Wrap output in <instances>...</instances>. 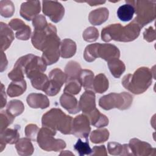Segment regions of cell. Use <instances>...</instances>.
Here are the masks:
<instances>
[{
	"instance_id": "1",
	"label": "cell",
	"mask_w": 156,
	"mask_h": 156,
	"mask_svg": "<svg viewBox=\"0 0 156 156\" xmlns=\"http://www.w3.org/2000/svg\"><path fill=\"white\" fill-rule=\"evenodd\" d=\"M152 78L151 70L146 67H141L133 74L126 75L122 80V84L131 93L138 94L146 91L152 83Z\"/></svg>"
},
{
	"instance_id": "2",
	"label": "cell",
	"mask_w": 156,
	"mask_h": 156,
	"mask_svg": "<svg viewBox=\"0 0 156 156\" xmlns=\"http://www.w3.org/2000/svg\"><path fill=\"white\" fill-rule=\"evenodd\" d=\"M73 118L59 108H52L43 115L42 126L55 132L59 130L63 134H71Z\"/></svg>"
},
{
	"instance_id": "3",
	"label": "cell",
	"mask_w": 156,
	"mask_h": 156,
	"mask_svg": "<svg viewBox=\"0 0 156 156\" xmlns=\"http://www.w3.org/2000/svg\"><path fill=\"white\" fill-rule=\"evenodd\" d=\"M132 5L136 16L133 20L142 28L155 18V1H126Z\"/></svg>"
},
{
	"instance_id": "4",
	"label": "cell",
	"mask_w": 156,
	"mask_h": 156,
	"mask_svg": "<svg viewBox=\"0 0 156 156\" xmlns=\"http://www.w3.org/2000/svg\"><path fill=\"white\" fill-rule=\"evenodd\" d=\"M132 100L133 97L128 93H112L101 97L99 100V105L105 110L114 108L126 110L130 107Z\"/></svg>"
},
{
	"instance_id": "5",
	"label": "cell",
	"mask_w": 156,
	"mask_h": 156,
	"mask_svg": "<svg viewBox=\"0 0 156 156\" xmlns=\"http://www.w3.org/2000/svg\"><path fill=\"white\" fill-rule=\"evenodd\" d=\"M56 132L42 127L37 135V142L39 146L46 151L57 152L66 147L65 142L61 139H55L53 136Z\"/></svg>"
},
{
	"instance_id": "6",
	"label": "cell",
	"mask_w": 156,
	"mask_h": 156,
	"mask_svg": "<svg viewBox=\"0 0 156 156\" xmlns=\"http://www.w3.org/2000/svg\"><path fill=\"white\" fill-rule=\"evenodd\" d=\"M60 38L55 34L51 36L42 47L41 58L47 65H52L58 61L60 55Z\"/></svg>"
},
{
	"instance_id": "7",
	"label": "cell",
	"mask_w": 156,
	"mask_h": 156,
	"mask_svg": "<svg viewBox=\"0 0 156 156\" xmlns=\"http://www.w3.org/2000/svg\"><path fill=\"white\" fill-rule=\"evenodd\" d=\"M49 78V81L43 91L49 96H55L66 82V75L61 69L55 68L50 72Z\"/></svg>"
},
{
	"instance_id": "8",
	"label": "cell",
	"mask_w": 156,
	"mask_h": 156,
	"mask_svg": "<svg viewBox=\"0 0 156 156\" xmlns=\"http://www.w3.org/2000/svg\"><path fill=\"white\" fill-rule=\"evenodd\" d=\"M54 34H57V29L51 23L44 28L34 29L32 36V43L36 49L41 51L45 42Z\"/></svg>"
},
{
	"instance_id": "9",
	"label": "cell",
	"mask_w": 156,
	"mask_h": 156,
	"mask_svg": "<svg viewBox=\"0 0 156 156\" xmlns=\"http://www.w3.org/2000/svg\"><path fill=\"white\" fill-rule=\"evenodd\" d=\"M90 123L88 116L85 114L77 116L73 120L71 134L76 137L88 138L91 130Z\"/></svg>"
},
{
	"instance_id": "10",
	"label": "cell",
	"mask_w": 156,
	"mask_h": 156,
	"mask_svg": "<svg viewBox=\"0 0 156 156\" xmlns=\"http://www.w3.org/2000/svg\"><path fill=\"white\" fill-rule=\"evenodd\" d=\"M43 3V12L54 23L59 22L63 18L65 9L58 1H44Z\"/></svg>"
},
{
	"instance_id": "11",
	"label": "cell",
	"mask_w": 156,
	"mask_h": 156,
	"mask_svg": "<svg viewBox=\"0 0 156 156\" xmlns=\"http://www.w3.org/2000/svg\"><path fill=\"white\" fill-rule=\"evenodd\" d=\"M120 52L113 44L107 43H95V57H101L108 62L114 58H119Z\"/></svg>"
},
{
	"instance_id": "12",
	"label": "cell",
	"mask_w": 156,
	"mask_h": 156,
	"mask_svg": "<svg viewBox=\"0 0 156 156\" xmlns=\"http://www.w3.org/2000/svg\"><path fill=\"white\" fill-rule=\"evenodd\" d=\"M40 2L39 1H30L23 2L21 5L20 15L27 21L33 20L40 12Z\"/></svg>"
},
{
	"instance_id": "13",
	"label": "cell",
	"mask_w": 156,
	"mask_h": 156,
	"mask_svg": "<svg viewBox=\"0 0 156 156\" xmlns=\"http://www.w3.org/2000/svg\"><path fill=\"white\" fill-rule=\"evenodd\" d=\"M129 146L132 155H150L155 151V149L152 148L149 143L136 138L130 140Z\"/></svg>"
},
{
	"instance_id": "14",
	"label": "cell",
	"mask_w": 156,
	"mask_h": 156,
	"mask_svg": "<svg viewBox=\"0 0 156 156\" xmlns=\"http://www.w3.org/2000/svg\"><path fill=\"white\" fill-rule=\"evenodd\" d=\"M123 26L121 24H112L104 27L101 32V38L104 41L108 42L112 40L120 41Z\"/></svg>"
},
{
	"instance_id": "15",
	"label": "cell",
	"mask_w": 156,
	"mask_h": 156,
	"mask_svg": "<svg viewBox=\"0 0 156 156\" xmlns=\"http://www.w3.org/2000/svg\"><path fill=\"white\" fill-rule=\"evenodd\" d=\"M9 24L13 30H16L15 36L18 39L27 40L29 38L31 34L30 27L22 20L18 18L13 19L9 22Z\"/></svg>"
},
{
	"instance_id": "16",
	"label": "cell",
	"mask_w": 156,
	"mask_h": 156,
	"mask_svg": "<svg viewBox=\"0 0 156 156\" xmlns=\"http://www.w3.org/2000/svg\"><path fill=\"white\" fill-rule=\"evenodd\" d=\"M79 107L83 114L87 115L96 108L95 94L91 90H87L80 98Z\"/></svg>"
},
{
	"instance_id": "17",
	"label": "cell",
	"mask_w": 156,
	"mask_h": 156,
	"mask_svg": "<svg viewBox=\"0 0 156 156\" xmlns=\"http://www.w3.org/2000/svg\"><path fill=\"white\" fill-rule=\"evenodd\" d=\"M140 26L133 20L127 26L123 27L120 41L128 42L136 39L140 35Z\"/></svg>"
},
{
	"instance_id": "18",
	"label": "cell",
	"mask_w": 156,
	"mask_h": 156,
	"mask_svg": "<svg viewBox=\"0 0 156 156\" xmlns=\"http://www.w3.org/2000/svg\"><path fill=\"white\" fill-rule=\"evenodd\" d=\"M60 102L69 113L76 114L80 110L77 99L72 94L64 93L60 98Z\"/></svg>"
},
{
	"instance_id": "19",
	"label": "cell",
	"mask_w": 156,
	"mask_h": 156,
	"mask_svg": "<svg viewBox=\"0 0 156 156\" xmlns=\"http://www.w3.org/2000/svg\"><path fill=\"white\" fill-rule=\"evenodd\" d=\"M26 76L30 80L33 87L41 91H43L49 81L47 76L40 71L31 72L26 74Z\"/></svg>"
},
{
	"instance_id": "20",
	"label": "cell",
	"mask_w": 156,
	"mask_h": 156,
	"mask_svg": "<svg viewBox=\"0 0 156 156\" xmlns=\"http://www.w3.org/2000/svg\"><path fill=\"white\" fill-rule=\"evenodd\" d=\"M27 104L34 108H46L49 105V101L46 96L41 93H31L27 98Z\"/></svg>"
},
{
	"instance_id": "21",
	"label": "cell",
	"mask_w": 156,
	"mask_h": 156,
	"mask_svg": "<svg viewBox=\"0 0 156 156\" xmlns=\"http://www.w3.org/2000/svg\"><path fill=\"white\" fill-rule=\"evenodd\" d=\"M14 39V35L11 29L7 24L1 23V51H5Z\"/></svg>"
},
{
	"instance_id": "22",
	"label": "cell",
	"mask_w": 156,
	"mask_h": 156,
	"mask_svg": "<svg viewBox=\"0 0 156 156\" xmlns=\"http://www.w3.org/2000/svg\"><path fill=\"white\" fill-rule=\"evenodd\" d=\"M108 17V10L105 7L99 8L91 11L88 16V20L93 25H101Z\"/></svg>"
},
{
	"instance_id": "23",
	"label": "cell",
	"mask_w": 156,
	"mask_h": 156,
	"mask_svg": "<svg viewBox=\"0 0 156 156\" xmlns=\"http://www.w3.org/2000/svg\"><path fill=\"white\" fill-rule=\"evenodd\" d=\"M20 134L16 129H7L1 132V152L7 143L14 144L19 140Z\"/></svg>"
},
{
	"instance_id": "24",
	"label": "cell",
	"mask_w": 156,
	"mask_h": 156,
	"mask_svg": "<svg viewBox=\"0 0 156 156\" xmlns=\"http://www.w3.org/2000/svg\"><path fill=\"white\" fill-rule=\"evenodd\" d=\"M85 115L88 116L90 124L96 127H103L107 126L108 124V119L107 117L101 113L96 108L91 112Z\"/></svg>"
},
{
	"instance_id": "25",
	"label": "cell",
	"mask_w": 156,
	"mask_h": 156,
	"mask_svg": "<svg viewBox=\"0 0 156 156\" xmlns=\"http://www.w3.org/2000/svg\"><path fill=\"white\" fill-rule=\"evenodd\" d=\"M60 55L66 58L73 56L76 51V43L69 38H65L62 41L60 46Z\"/></svg>"
},
{
	"instance_id": "26",
	"label": "cell",
	"mask_w": 156,
	"mask_h": 156,
	"mask_svg": "<svg viewBox=\"0 0 156 156\" xmlns=\"http://www.w3.org/2000/svg\"><path fill=\"white\" fill-rule=\"evenodd\" d=\"M18 154L20 155H30L34 152V147L29 138L19 139L15 146Z\"/></svg>"
},
{
	"instance_id": "27",
	"label": "cell",
	"mask_w": 156,
	"mask_h": 156,
	"mask_svg": "<svg viewBox=\"0 0 156 156\" xmlns=\"http://www.w3.org/2000/svg\"><path fill=\"white\" fill-rule=\"evenodd\" d=\"M93 77L94 74L91 71L88 69H81L78 77V80L85 90L93 91Z\"/></svg>"
},
{
	"instance_id": "28",
	"label": "cell",
	"mask_w": 156,
	"mask_h": 156,
	"mask_svg": "<svg viewBox=\"0 0 156 156\" xmlns=\"http://www.w3.org/2000/svg\"><path fill=\"white\" fill-rule=\"evenodd\" d=\"M26 82L24 79L13 81L8 87L7 94L10 97L20 96L26 91Z\"/></svg>"
},
{
	"instance_id": "29",
	"label": "cell",
	"mask_w": 156,
	"mask_h": 156,
	"mask_svg": "<svg viewBox=\"0 0 156 156\" xmlns=\"http://www.w3.org/2000/svg\"><path fill=\"white\" fill-rule=\"evenodd\" d=\"M135 13L133 6L130 4H125L121 5L117 10V16L122 21L131 20Z\"/></svg>"
},
{
	"instance_id": "30",
	"label": "cell",
	"mask_w": 156,
	"mask_h": 156,
	"mask_svg": "<svg viewBox=\"0 0 156 156\" xmlns=\"http://www.w3.org/2000/svg\"><path fill=\"white\" fill-rule=\"evenodd\" d=\"M108 151L111 155H132L129 144L121 145L116 142L108 143Z\"/></svg>"
},
{
	"instance_id": "31",
	"label": "cell",
	"mask_w": 156,
	"mask_h": 156,
	"mask_svg": "<svg viewBox=\"0 0 156 156\" xmlns=\"http://www.w3.org/2000/svg\"><path fill=\"white\" fill-rule=\"evenodd\" d=\"M108 88V80L103 74L97 75L93 79V91L96 93H102Z\"/></svg>"
},
{
	"instance_id": "32",
	"label": "cell",
	"mask_w": 156,
	"mask_h": 156,
	"mask_svg": "<svg viewBox=\"0 0 156 156\" xmlns=\"http://www.w3.org/2000/svg\"><path fill=\"white\" fill-rule=\"evenodd\" d=\"M80 71V66L77 62L74 61L69 62L65 68V74L66 75V82L73 79L78 80V77Z\"/></svg>"
},
{
	"instance_id": "33",
	"label": "cell",
	"mask_w": 156,
	"mask_h": 156,
	"mask_svg": "<svg viewBox=\"0 0 156 156\" xmlns=\"http://www.w3.org/2000/svg\"><path fill=\"white\" fill-rule=\"evenodd\" d=\"M108 66L112 74L116 78H119L126 69L124 63L118 58L108 61Z\"/></svg>"
},
{
	"instance_id": "34",
	"label": "cell",
	"mask_w": 156,
	"mask_h": 156,
	"mask_svg": "<svg viewBox=\"0 0 156 156\" xmlns=\"http://www.w3.org/2000/svg\"><path fill=\"white\" fill-rule=\"evenodd\" d=\"M74 149L80 156L91 155L92 153V149L90 147L88 138H85V141H83L81 138H79L74 146Z\"/></svg>"
},
{
	"instance_id": "35",
	"label": "cell",
	"mask_w": 156,
	"mask_h": 156,
	"mask_svg": "<svg viewBox=\"0 0 156 156\" xmlns=\"http://www.w3.org/2000/svg\"><path fill=\"white\" fill-rule=\"evenodd\" d=\"M109 132L106 129H98L93 131L90 135V140L93 143H101L108 139Z\"/></svg>"
},
{
	"instance_id": "36",
	"label": "cell",
	"mask_w": 156,
	"mask_h": 156,
	"mask_svg": "<svg viewBox=\"0 0 156 156\" xmlns=\"http://www.w3.org/2000/svg\"><path fill=\"white\" fill-rule=\"evenodd\" d=\"M24 107L23 102L19 100L10 101L7 106L6 110L15 117L20 115L24 111Z\"/></svg>"
},
{
	"instance_id": "37",
	"label": "cell",
	"mask_w": 156,
	"mask_h": 156,
	"mask_svg": "<svg viewBox=\"0 0 156 156\" xmlns=\"http://www.w3.org/2000/svg\"><path fill=\"white\" fill-rule=\"evenodd\" d=\"M81 84L77 79L68 80L64 88V93L70 94H77L81 90Z\"/></svg>"
},
{
	"instance_id": "38",
	"label": "cell",
	"mask_w": 156,
	"mask_h": 156,
	"mask_svg": "<svg viewBox=\"0 0 156 156\" xmlns=\"http://www.w3.org/2000/svg\"><path fill=\"white\" fill-rule=\"evenodd\" d=\"M0 4L1 15L5 18L12 16L15 11L13 2L10 1H1Z\"/></svg>"
},
{
	"instance_id": "39",
	"label": "cell",
	"mask_w": 156,
	"mask_h": 156,
	"mask_svg": "<svg viewBox=\"0 0 156 156\" xmlns=\"http://www.w3.org/2000/svg\"><path fill=\"white\" fill-rule=\"evenodd\" d=\"M15 116L9 113L6 110L1 113V132L4 130L10 124H11Z\"/></svg>"
},
{
	"instance_id": "40",
	"label": "cell",
	"mask_w": 156,
	"mask_h": 156,
	"mask_svg": "<svg viewBox=\"0 0 156 156\" xmlns=\"http://www.w3.org/2000/svg\"><path fill=\"white\" fill-rule=\"evenodd\" d=\"M82 36L85 41L88 42H93L96 41L98 38L99 32L96 28L89 27L85 30Z\"/></svg>"
},
{
	"instance_id": "41",
	"label": "cell",
	"mask_w": 156,
	"mask_h": 156,
	"mask_svg": "<svg viewBox=\"0 0 156 156\" xmlns=\"http://www.w3.org/2000/svg\"><path fill=\"white\" fill-rule=\"evenodd\" d=\"M39 129L35 124H29L26 127L25 129V134L26 136L30 138L32 140H35L37 137L38 132H39Z\"/></svg>"
},
{
	"instance_id": "42",
	"label": "cell",
	"mask_w": 156,
	"mask_h": 156,
	"mask_svg": "<svg viewBox=\"0 0 156 156\" xmlns=\"http://www.w3.org/2000/svg\"><path fill=\"white\" fill-rule=\"evenodd\" d=\"M32 24L35 29H40L45 27L48 24L43 15H38L33 19Z\"/></svg>"
},
{
	"instance_id": "43",
	"label": "cell",
	"mask_w": 156,
	"mask_h": 156,
	"mask_svg": "<svg viewBox=\"0 0 156 156\" xmlns=\"http://www.w3.org/2000/svg\"><path fill=\"white\" fill-rule=\"evenodd\" d=\"M143 37L144 40L148 42L154 41L155 40V32L154 29L150 26L148 29H146L143 33Z\"/></svg>"
},
{
	"instance_id": "44",
	"label": "cell",
	"mask_w": 156,
	"mask_h": 156,
	"mask_svg": "<svg viewBox=\"0 0 156 156\" xmlns=\"http://www.w3.org/2000/svg\"><path fill=\"white\" fill-rule=\"evenodd\" d=\"M91 155H106V149L105 146H94L92 149V153Z\"/></svg>"
},
{
	"instance_id": "45",
	"label": "cell",
	"mask_w": 156,
	"mask_h": 156,
	"mask_svg": "<svg viewBox=\"0 0 156 156\" xmlns=\"http://www.w3.org/2000/svg\"><path fill=\"white\" fill-rule=\"evenodd\" d=\"M4 85L2 83H1V108H3L4 105L6 104V95L4 91Z\"/></svg>"
},
{
	"instance_id": "46",
	"label": "cell",
	"mask_w": 156,
	"mask_h": 156,
	"mask_svg": "<svg viewBox=\"0 0 156 156\" xmlns=\"http://www.w3.org/2000/svg\"><path fill=\"white\" fill-rule=\"evenodd\" d=\"M87 3H88L91 6L93 5H97L101 4H104L105 1H87Z\"/></svg>"
}]
</instances>
